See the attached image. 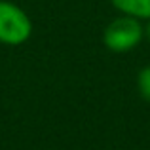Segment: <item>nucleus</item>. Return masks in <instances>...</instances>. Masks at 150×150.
I'll list each match as a JSON object with an SVG mask.
<instances>
[{
	"mask_svg": "<svg viewBox=\"0 0 150 150\" xmlns=\"http://www.w3.org/2000/svg\"><path fill=\"white\" fill-rule=\"evenodd\" d=\"M33 34V23L23 8L10 0H0V44L21 46Z\"/></svg>",
	"mask_w": 150,
	"mask_h": 150,
	"instance_id": "nucleus-1",
	"label": "nucleus"
},
{
	"mask_svg": "<svg viewBox=\"0 0 150 150\" xmlns=\"http://www.w3.org/2000/svg\"><path fill=\"white\" fill-rule=\"evenodd\" d=\"M143 36L144 27L141 25L139 19L131 17V15H120L106 25L105 33H103V42L110 51L124 53V51L137 48Z\"/></svg>",
	"mask_w": 150,
	"mask_h": 150,
	"instance_id": "nucleus-2",
	"label": "nucleus"
},
{
	"mask_svg": "<svg viewBox=\"0 0 150 150\" xmlns=\"http://www.w3.org/2000/svg\"><path fill=\"white\" fill-rule=\"evenodd\" d=\"M122 15H131L135 19H150V0H110Z\"/></svg>",
	"mask_w": 150,
	"mask_h": 150,
	"instance_id": "nucleus-3",
	"label": "nucleus"
},
{
	"mask_svg": "<svg viewBox=\"0 0 150 150\" xmlns=\"http://www.w3.org/2000/svg\"><path fill=\"white\" fill-rule=\"evenodd\" d=\"M137 88L139 93L146 103H150V65L143 67L139 70V76H137Z\"/></svg>",
	"mask_w": 150,
	"mask_h": 150,
	"instance_id": "nucleus-4",
	"label": "nucleus"
},
{
	"mask_svg": "<svg viewBox=\"0 0 150 150\" xmlns=\"http://www.w3.org/2000/svg\"><path fill=\"white\" fill-rule=\"evenodd\" d=\"M146 27H144V36H146L148 38V42H150V19H146Z\"/></svg>",
	"mask_w": 150,
	"mask_h": 150,
	"instance_id": "nucleus-5",
	"label": "nucleus"
}]
</instances>
